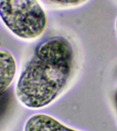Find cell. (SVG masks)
<instances>
[{
  "instance_id": "cell-3",
  "label": "cell",
  "mask_w": 117,
  "mask_h": 131,
  "mask_svg": "<svg viewBox=\"0 0 117 131\" xmlns=\"http://www.w3.org/2000/svg\"><path fill=\"white\" fill-rule=\"evenodd\" d=\"M23 131H82L64 124L47 114L36 113L29 117L25 123Z\"/></svg>"
},
{
  "instance_id": "cell-5",
  "label": "cell",
  "mask_w": 117,
  "mask_h": 131,
  "mask_svg": "<svg viewBox=\"0 0 117 131\" xmlns=\"http://www.w3.org/2000/svg\"><path fill=\"white\" fill-rule=\"evenodd\" d=\"M47 4L58 8H73L82 6L88 0H44Z\"/></svg>"
},
{
  "instance_id": "cell-4",
  "label": "cell",
  "mask_w": 117,
  "mask_h": 131,
  "mask_svg": "<svg viewBox=\"0 0 117 131\" xmlns=\"http://www.w3.org/2000/svg\"><path fill=\"white\" fill-rule=\"evenodd\" d=\"M16 72L14 55L8 50H0V96L14 81Z\"/></svg>"
},
{
  "instance_id": "cell-7",
  "label": "cell",
  "mask_w": 117,
  "mask_h": 131,
  "mask_svg": "<svg viewBox=\"0 0 117 131\" xmlns=\"http://www.w3.org/2000/svg\"><path fill=\"white\" fill-rule=\"evenodd\" d=\"M116 34H117V18H116Z\"/></svg>"
},
{
  "instance_id": "cell-2",
  "label": "cell",
  "mask_w": 117,
  "mask_h": 131,
  "mask_svg": "<svg viewBox=\"0 0 117 131\" xmlns=\"http://www.w3.org/2000/svg\"><path fill=\"white\" fill-rule=\"evenodd\" d=\"M0 18L12 34L34 40L45 32L47 17L39 0H0Z\"/></svg>"
},
{
  "instance_id": "cell-1",
  "label": "cell",
  "mask_w": 117,
  "mask_h": 131,
  "mask_svg": "<svg viewBox=\"0 0 117 131\" xmlns=\"http://www.w3.org/2000/svg\"><path fill=\"white\" fill-rule=\"evenodd\" d=\"M75 66L73 47L68 39L50 38L39 45L16 81L18 100L30 109L45 108L61 96Z\"/></svg>"
},
{
  "instance_id": "cell-6",
  "label": "cell",
  "mask_w": 117,
  "mask_h": 131,
  "mask_svg": "<svg viewBox=\"0 0 117 131\" xmlns=\"http://www.w3.org/2000/svg\"><path fill=\"white\" fill-rule=\"evenodd\" d=\"M114 105L115 111H116L117 116V87L115 89L114 94Z\"/></svg>"
}]
</instances>
